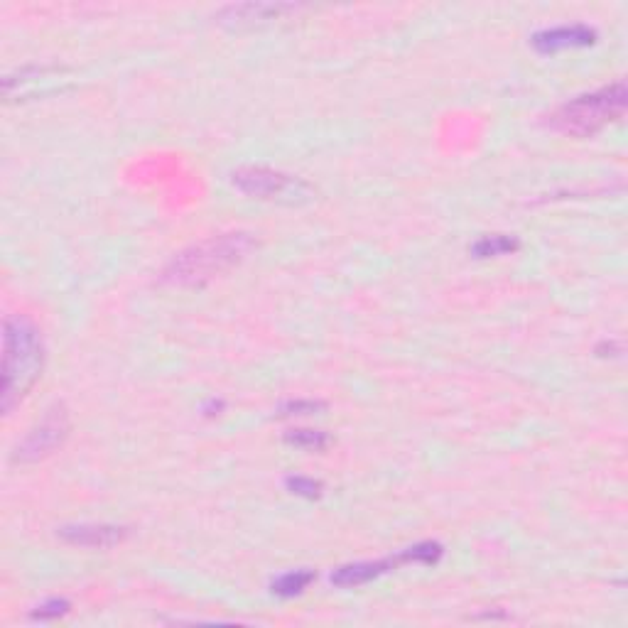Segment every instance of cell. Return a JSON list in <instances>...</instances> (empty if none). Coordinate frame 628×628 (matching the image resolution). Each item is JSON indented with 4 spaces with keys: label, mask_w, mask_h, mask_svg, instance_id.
I'll list each match as a JSON object with an SVG mask.
<instances>
[{
    "label": "cell",
    "mask_w": 628,
    "mask_h": 628,
    "mask_svg": "<svg viewBox=\"0 0 628 628\" xmlns=\"http://www.w3.org/2000/svg\"><path fill=\"white\" fill-rule=\"evenodd\" d=\"M69 435V413L64 405H54L45 413V418L37 422L30 432L18 442L13 459L15 462H37L52 454L54 449L62 447V442Z\"/></svg>",
    "instance_id": "cell-5"
},
{
    "label": "cell",
    "mask_w": 628,
    "mask_h": 628,
    "mask_svg": "<svg viewBox=\"0 0 628 628\" xmlns=\"http://www.w3.org/2000/svg\"><path fill=\"white\" fill-rule=\"evenodd\" d=\"M285 440L302 449H324L329 445V437L317 430H292L285 435Z\"/></svg>",
    "instance_id": "cell-13"
},
{
    "label": "cell",
    "mask_w": 628,
    "mask_h": 628,
    "mask_svg": "<svg viewBox=\"0 0 628 628\" xmlns=\"http://www.w3.org/2000/svg\"><path fill=\"white\" fill-rule=\"evenodd\" d=\"M67 543L81 545V548H113L126 540L128 530L116 525H67L59 530Z\"/></svg>",
    "instance_id": "cell-8"
},
{
    "label": "cell",
    "mask_w": 628,
    "mask_h": 628,
    "mask_svg": "<svg viewBox=\"0 0 628 628\" xmlns=\"http://www.w3.org/2000/svg\"><path fill=\"white\" fill-rule=\"evenodd\" d=\"M400 562H408L405 560V552L398 557H391V560H376V562L371 560V562H356V565H344L334 572L332 582L337 584V587H359V584H366V582H371V579L391 572L395 565H400Z\"/></svg>",
    "instance_id": "cell-10"
},
{
    "label": "cell",
    "mask_w": 628,
    "mask_h": 628,
    "mask_svg": "<svg viewBox=\"0 0 628 628\" xmlns=\"http://www.w3.org/2000/svg\"><path fill=\"white\" fill-rule=\"evenodd\" d=\"M234 184L248 197L258 199H278V202H300V199H310V187L305 182L295 180V177L285 175V172L270 170V167H241L236 170Z\"/></svg>",
    "instance_id": "cell-4"
},
{
    "label": "cell",
    "mask_w": 628,
    "mask_h": 628,
    "mask_svg": "<svg viewBox=\"0 0 628 628\" xmlns=\"http://www.w3.org/2000/svg\"><path fill=\"white\" fill-rule=\"evenodd\" d=\"M253 248H256V238L243 234V231L211 236L207 241H199L177 253L162 273V283L175 285V288L207 285L209 280L229 273L238 263L246 261Z\"/></svg>",
    "instance_id": "cell-2"
},
{
    "label": "cell",
    "mask_w": 628,
    "mask_h": 628,
    "mask_svg": "<svg viewBox=\"0 0 628 628\" xmlns=\"http://www.w3.org/2000/svg\"><path fill=\"white\" fill-rule=\"evenodd\" d=\"M516 248H518V241L496 234V236L481 238V241L474 246V253L479 258H489V256H503V253H511V251H516Z\"/></svg>",
    "instance_id": "cell-12"
},
{
    "label": "cell",
    "mask_w": 628,
    "mask_h": 628,
    "mask_svg": "<svg viewBox=\"0 0 628 628\" xmlns=\"http://www.w3.org/2000/svg\"><path fill=\"white\" fill-rule=\"evenodd\" d=\"M45 368V341L40 329L25 314H13L3 327V395L0 410L13 415V410L30 395Z\"/></svg>",
    "instance_id": "cell-1"
},
{
    "label": "cell",
    "mask_w": 628,
    "mask_h": 628,
    "mask_svg": "<svg viewBox=\"0 0 628 628\" xmlns=\"http://www.w3.org/2000/svg\"><path fill=\"white\" fill-rule=\"evenodd\" d=\"M626 99V84L624 81H616V84L606 86V89L582 94L577 99L567 101L565 106H560L552 113L550 123L555 131L565 135L589 138V135L599 133L604 126H609V123L619 121L624 116Z\"/></svg>",
    "instance_id": "cell-3"
},
{
    "label": "cell",
    "mask_w": 628,
    "mask_h": 628,
    "mask_svg": "<svg viewBox=\"0 0 628 628\" xmlns=\"http://www.w3.org/2000/svg\"><path fill=\"white\" fill-rule=\"evenodd\" d=\"M319 408H322V405L312 403V400H297V403L285 405V410H288V413H285V415H310V413H314V410H319Z\"/></svg>",
    "instance_id": "cell-16"
},
{
    "label": "cell",
    "mask_w": 628,
    "mask_h": 628,
    "mask_svg": "<svg viewBox=\"0 0 628 628\" xmlns=\"http://www.w3.org/2000/svg\"><path fill=\"white\" fill-rule=\"evenodd\" d=\"M597 32L589 30L584 25H562V27H552V30H543L533 37L535 50L540 52H557V50H567V47H587L592 45Z\"/></svg>",
    "instance_id": "cell-9"
},
{
    "label": "cell",
    "mask_w": 628,
    "mask_h": 628,
    "mask_svg": "<svg viewBox=\"0 0 628 628\" xmlns=\"http://www.w3.org/2000/svg\"><path fill=\"white\" fill-rule=\"evenodd\" d=\"M312 579H314V572L310 570L288 572V575L275 579L273 594H278V597H297V594H302L307 587H310Z\"/></svg>",
    "instance_id": "cell-11"
},
{
    "label": "cell",
    "mask_w": 628,
    "mask_h": 628,
    "mask_svg": "<svg viewBox=\"0 0 628 628\" xmlns=\"http://www.w3.org/2000/svg\"><path fill=\"white\" fill-rule=\"evenodd\" d=\"M297 5L285 3H243V5H229L219 13L221 23L229 25H261L270 23V20H280L283 15L295 13Z\"/></svg>",
    "instance_id": "cell-7"
},
{
    "label": "cell",
    "mask_w": 628,
    "mask_h": 628,
    "mask_svg": "<svg viewBox=\"0 0 628 628\" xmlns=\"http://www.w3.org/2000/svg\"><path fill=\"white\" fill-rule=\"evenodd\" d=\"M67 602H59V599H54V602L40 606V611H37V619H54V616H62L64 611H67Z\"/></svg>",
    "instance_id": "cell-15"
},
{
    "label": "cell",
    "mask_w": 628,
    "mask_h": 628,
    "mask_svg": "<svg viewBox=\"0 0 628 628\" xmlns=\"http://www.w3.org/2000/svg\"><path fill=\"white\" fill-rule=\"evenodd\" d=\"M288 486L292 489V494H297V496L314 498V496L322 494V484H319V481L302 479V476H295V479H288Z\"/></svg>",
    "instance_id": "cell-14"
},
{
    "label": "cell",
    "mask_w": 628,
    "mask_h": 628,
    "mask_svg": "<svg viewBox=\"0 0 628 628\" xmlns=\"http://www.w3.org/2000/svg\"><path fill=\"white\" fill-rule=\"evenodd\" d=\"M57 77H62V69H50V67H30L20 69L18 74H10L3 79V96L5 101L20 99V96H35L37 91L42 94H50L57 89Z\"/></svg>",
    "instance_id": "cell-6"
}]
</instances>
